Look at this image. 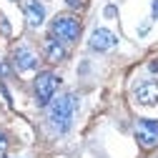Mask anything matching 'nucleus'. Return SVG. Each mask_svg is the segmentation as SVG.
<instances>
[{"label": "nucleus", "instance_id": "1", "mask_svg": "<svg viewBox=\"0 0 158 158\" xmlns=\"http://www.w3.org/2000/svg\"><path fill=\"white\" fill-rule=\"evenodd\" d=\"M75 108H78V98H75L73 93L58 95V98L50 101V106H48V123H50V128H53L58 135H63V133L70 131Z\"/></svg>", "mask_w": 158, "mask_h": 158}, {"label": "nucleus", "instance_id": "2", "mask_svg": "<svg viewBox=\"0 0 158 158\" xmlns=\"http://www.w3.org/2000/svg\"><path fill=\"white\" fill-rule=\"evenodd\" d=\"M50 35L60 43H75L81 38V20L73 15H58L50 23Z\"/></svg>", "mask_w": 158, "mask_h": 158}, {"label": "nucleus", "instance_id": "3", "mask_svg": "<svg viewBox=\"0 0 158 158\" xmlns=\"http://www.w3.org/2000/svg\"><path fill=\"white\" fill-rule=\"evenodd\" d=\"M58 83H60V81H58V75H53V73H38L33 88H35V98H38V103H40V106H48L53 101V95L58 90Z\"/></svg>", "mask_w": 158, "mask_h": 158}, {"label": "nucleus", "instance_id": "4", "mask_svg": "<svg viewBox=\"0 0 158 158\" xmlns=\"http://www.w3.org/2000/svg\"><path fill=\"white\" fill-rule=\"evenodd\" d=\"M135 138L143 148H156L158 146V123L156 121H138Z\"/></svg>", "mask_w": 158, "mask_h": 158}, {"label": "nucleus", "instance_id": "5", "mask_svg": "<svg viewBox=\"0 0 158 158\" xmlns=\"http://www.w3.org/2000/svg\"><path fill=\"white\" fill-rule=\"evenodd\" d=\"M115 43H118V38H115L108 28H98V30H93L90 40H88L90 50H95V53H106V50L115 48Z\"/></svg>", "mask_w": 158, "mask_h": 158}, {"label": "nucleus", "instance_id": "6", "mask_svg": "<svg viewBox=\"0 0 158 158\" xmlns=\"http://www.w3.org/2000/svg\"><path fill=\"white\" fill-rule=\"evenodd\" d=\"M13 60H15V65H18V70H35L38 68V58H35V53L28 48V45H20V48H15V53H13Z\"/></svg>", "mask_w": 158, "mask_h": 158}, {"label": "nucleus", "instance_id": "7", "mask_svg": "<svg viewBox=\"0 0 158 158\" xmlns=\"http://www.w3.org/2000/svg\"><path fill=\"white\" fill-rule=\"evenodd\" d=\"M135 98H138V103H143V106H156L158 103V83L156 81L141 83L135 88Z\"/></svg>", "mask_w": 158, "mask_h": 158}, {"label": "nucleus", "instance_id": "8", "mask_svg": "<svg viewBox=\"0 0 158 158\" xmlns=\"http://www.w3.org/2000/svg\"><path fill=\"white\" fill-rule=\"evenodd\" d=\"M25 20H28L30 28L43 25V20H45V8L38 3V0H30V3H25Z\"/></svg>", "mask_w": 158, "mask_h": 158}, {"label": "nucleus", "instance_id": "9", "mask_svg": "<svg viewBox=\"0 0 158 158\" xmlns=\"http://www.w3.org/2000/svg\"><path fill=\"white\" fill-rule=\"evenodd\" d=\"M65 43H60V40H55V38L50 35L48 40H45V58L50 63H60L63 58H65Z\"/></svg>", "mask_w": 158, "mask_h": 158}, {"label": "nucleus", "instance_id": "10", "mask_svg": "<svg viewBox=\"0 0 158 158\" xmlns=\"http://www.w3.org/2000/svg\"><path fill=\"white\" fill-rule=\"evenodd\" d=\"M5 151H8V135H5L3 131H0V156H3Z\"/></svg>", "mask_w": 158, "mask_h": 158}, {"label": "nucleus", "instance_id": "11", "mask_svg": "<svg viewBox=\"0 0 158 158\" xmlns=\"http://www.w3.org/2000/svg\"><path fill=\"white\" fill-rule=\"evenodd\" d=\"M106 18H115V8H113V5L106 8Z\"/></svg>", "mask_w": 158, "mask_h": 158}, {"label": "nucleus", "instance_id": "12", "mask_svg": "<svg viewBox=\"0 0 158 158\" xmlns=\"http://www.w3.org/2000/svg\"><path fill=\"white\" fill-rule=\"evenodd\" d=\"M148 70H151V73H158V60H151V65H148Z\"/></svg>", "mask_w": 158, "mask_h": 158}, {"label": "nucleus", "instance_id": "13", "mask_svg": "<svg viewBox=\"0 0 158 158\" xmlns=\"http://www.w3.org/2000/svg\"><path fill=\"white\" fill-rule=\"evenodd\" d=\"M65 3H68L70 8H81V0H65Z\"/></svg>", "mask_w": 158, "mask_h": 158}, {"label": "nucleus", "instance_id": "14", "mask_svg": "<svg viewBox=\"0 0 158 158\" xmlns=\"http://www.w3.org/2000/svg\"><path fill=\"white\" fill-rule=\"evenodd\" d=\"M153 18H158V0H153Z\"/></svg>", "mask_w": 158, "mask_h": 158}]
</instances>
